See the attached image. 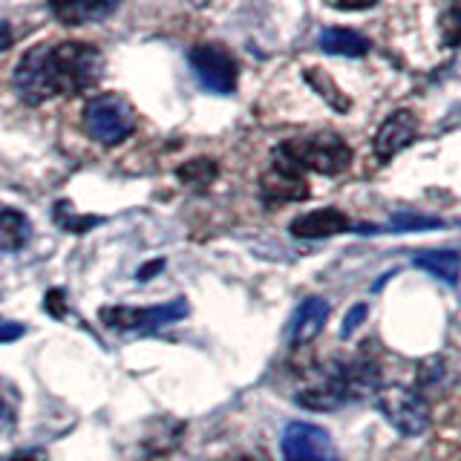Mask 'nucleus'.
Masks as SVG:
<instances>
[{"mask_svg": "<svg viewBox=\"0 0 461 461\" xmlns=\"http://www.w3.org/2000/svg\"><path fill=\"white\" fill-rule=\"evenodd\" d=\"M104 76V55L93 43L64 41L38 43L14 67V90L26 104H43L55 95H76L90 90Z\"/></svg>", "mask_w": 461, "mask_h": 461, "instance_id": "f257e3e1", "label": "nucleus"}, {"mask_svg": "<svg viewBox=\"0 0 461 461\" xmlns=\"http://www.w3.org/2000/svg\"><path fill=\"white\" fill-rule=\"evenodd\" d=\"M352 162V150L338 133H317L303 139H288L274 150V170L288 176H303V170L338 176Z\"/></svg>", "mask_w": 461, "mask_h": 461, "instance_id": "f03ea898", "label": "nucleus"}, {"mask_svg": "<svg viewBox=\"0 0 461 461\" xmlns=\"http://www.w3.org/2000/svg\"><path fill=\"white\" fill-rule=\"evenodd\" d=\"M375 401H378V410L384 412V418L401 436H421L429 427V403L415 386H381L375 393Z\"/></svg>", "mask_w": 461, "mask_h": 461, "instance_id": "7ed1b4c3", "label": "nucleus"}, {"mask_svg": "<svg viewBox=\"0 0 461 461\" xmlns=\"http://www.w3.org/2000/svg\"><path fill=\"white\" fill-rule=\"evenodd\" d=\"M86 133L101 144H119L136 130V113L122 95L104 93L95 95L84 110Z\"/></svg>", "mask_w": 461, "mask_h": 461, "instance_id": "20e7f679", "label": "nucleus"}, {"mask_svg": "<svg viewBox=\"0 0 461 461\" xmlns=\"http://www.w3.org/2000/svg\"><path fill=\"white\" fill-rule=\"evenodd\" d=\"M187 61H191L196 81L205 86L208 93H216V95L234 93L240 67H237V58L230 55L222 43H199V47H194L191 55H187Z\"/></svg>", "mask_w": 461, "mask_h": 461, "instance_id": "39448f33", "label": "nucleus"}, {"mask_svg": "<svg viewBox=\"0 0 461 461\" xmlns=\"http://www.w3.org/2000/svg\"><path fill=\"white\" fill-rule=\"evenodd\" d=\"M283 458L285 461H340L331 436L317 424L292 421L283 429Z\"/></svg>", "mask_w": 461, "mask_h": 461, "instance_id": "423d86ee", "label": "nucleus"}, {"mask_svg": "<svg viewBox=\"0 0 461 461\" xmlns=\"http://www.w3.org/2000/svg\"><path fill=\"white\" fill-rule=\"evenodd\" d=\"M187 314V303L182 297L165 303V306H150V309H130V306H110L101 309V321L113 329H139V331H153L167 323H176Z\"/></svg>", "mask_w": 461, "mask_h": 461, "instance_id": "0eeeda50", "label": "nucleus"}, {"mask_svg": "<svg viewBox=\"0 0 461 461\" xmlns=\"http://www.w3.org/2000/svg\"><path fill=\"white\" fill-rule=\"evenodd\" d=\"M415 136H418L415 115L410 110H398L378 127V133H375V141H372V150L381 162H389V158L398 156L403 148H410V144L415 141Z\"/></svg>", "mask_w": 461, "mask_h": 461, "instance_id": "6e6552de", "label": "nucleus"}, {"mask_svg": "<svg viewBox=\"0 0 461 461\" xmlns=\"http://www.w3.org/2000/svg\"><path fill=\"white\" fill-rule=\"evenodd\" d=\"M349 216L338 208H321L312 213H303L292 222V234L303 240H323V237H338L343 230H349Z\"/></svg>", "mask_w": 461, "mask_h": 461, "instance_id": "1a4fd4ad", "label": "nucleus"}, {"mask_svg": "<svg viewBox=\"0 0 461 461\" xmlns=\"http://www.w3.org/2000/svg\"><path fill=\"white\" fill-rule=\"evenodd\" d=\"M326 317H329V303L323 297L303 300L300 309L292 317V326H288V338H292V343H297V346L314 340L323 331Z\"/></svg>", "mask_w": 461, "mask_h": 461, "instance_id": "9d476101", "label": "nucleus"}, {"mask_svg": "<svg viewBox=\"0 0 461 461\" xmlns=\"http://www.w3.org/2000/svg\"><path fill=\"white\" fill-rule=\"evenodd\" d=\"M317 47L329 55H343V58H360L369 52V41L364 35H357L355 29L343 26H329L317 35Z\"/></svg>", "mask_w": 461, "mask_h": 461, "instance_id": "9b49d317", "label": "nucleus"}, {"mask_svg": "<svg viewBox=\"0 0 461 461\" xmlns=\"http://www.w3.org/2000/svg\"><path fill=\"white\" fill-rule=\"evenodd\" d=\"M263 196L266 202H300L309 196V187L303 176H288V173L271 170L263 176Z\"/></svg>", "mask_w": 461, "mask_h": 461, "instance_id": "f8f14e48", "label": "nucleus"}, {"mask_svg": "<svg viewBox=\"0 0 461 461\" xmlns=\"http://www.w3.org/2000/svg\"><path fill=\"white\" fill-rule=\"evenodd\" d=\"M32 234V222L21 211L0 208V251H18Z\"/></svg>", "mask_w": 461, "mask_h": 461, "instance_id": "ddd939ff", "label": "nucleus"}, {"mask_svg": "<svg viewBox=\"0 0 461 461\" xmlns=\"http://www.w3.org/2000/svg\"><path fill=\"white\" fill-rule=\"evenodd\" d=\"M110 12H115V4H95V0H86V4H52V14L61 18L64 23H93L107 18Z\"/></svg>", "mask_w": 461, "mask_h": 461, "instance_id": "4468645a", "label": "nucleus"}, {"mask_svg": "<svg viewBox=\"0 0 461 461\" xmlns=\"http://www.w3.org/2000/svg\"><path fill=\"white\" fill-rule=\"evenodd\" d=\"M412 263L418 268L436 274V277H441L447 285L458 283V254L456 251H421L412 257Z\"/></svg>", "mask_w": 461, "mask_h": 461, "instance_id": "2eb2a0df", "label": "nucleus"}, {"mask_svg": "<svg viewBox=\"0 0 461 461\" xmlns=\"http://www.w3.org/2000/svg\"><path fill=\"white\" fill-rule=\"evenodd\" d=\"M216 173H220V167H216L213 158H191V162H185L176 176L185 182V185H194V187H205L216 179Z\"/></svg>", "mask_w": 461, "mask_h": 461, "instance_id": "dca6fc26", "label": "nucleus"}, {"mask_svg": "<svg viewBox=\"0 0 461 461\" xmlns=\"http://www.w3.org/2000/svg\"><path fill=\"white\" fill-rule=\"evenodd\" d=\"M393 225L398 230H412V228H432V225H441V220L436 216H418V213H395L393 216Z\"/></svg>", "mask_w": 461, "mask_h": 461, "instance_id": "f3484780", "label": "nucleus"}, {"mask_svg": "<svg viewBox=\"0 0 461 461\" xmlns=\"http://www.w3.org/2000/svg\"><path fill=\"white\" fill-rule=\"evenodd\" d=\"M366 312H369V309H366V303H357V306H352V309H349V314L343 317L340 335H343V338H349L352 331L360 326V321H364V317H366Z\"/></svg>", "mask_w": 461, "mask_h": 461, "instance_id": "a211bd4d", "label": "nucleus"}, {"mask_svg": "<svg viewBox=\"0 0 461 461\" xmlns=\"http://www.w3.org/2000/svg\"><path fill=\"white\" fill-rule=\"evenodd\" d=\"M456 18H458V12H456V6H450V9H447V14H444V43H447V47H456V43H458V23H456Z\"/></svg>", "mask_w": 461, "mask_h": 461, "instance_id": "6ab92c4d", "label": "nucleus"}, {"mask_svg": "<svg viewBox=\"0 0 461 461\" xmlns=\"http://www.w3.org/2000/svg\"><path fill=\"white\" fill-rule=\"evenodd\" d=\"M23 326L21 323H14V321H4L0 317V343H12V340H18V338H23Z\"/></svg>", "mask_w": 461, "mask_h": 461, "instance_id": "aec40b11", "label": "nucleus"}, {"mask_svg": "<svg viewBox=\"0 0 461 461\" xmlns=\"http://www.w3.org/2000/svg\"><path fill=\"white\" fill-rule=\"evenodd\" d=\"M64 292H58V288H55V292H50L47 294V300H43V309H47V312H52L55 317H61L64 314Z\"/></svg>", "mask_w": 461, "mask_h": 461, "instance_id": "412c9836", "label": "nucleus"}, {"mask_svg": "<svg viewBox=\"0 0 461 461\" xmlns=\"http://www.w3.org/2000/svg\"><path fill=\"white\" fill-rule=\"evenodd\" d=\"M165 268V259H153V263H148L144 268H139V274L136 277L139 280H150V274H156V271H162Z\"/></svg>", "mask_w": 461, "mask_h": 461, "instance_id": "4be33fe9", "label": "nucleus"}, {"mask_svg": "<svg viewBox=\"0 0 461 461\" xmlns=\"http://www.w3.org/2000/svg\"><path fill=\"white\" fill-rule=\"evenodd\" d=\"M12 26L9 23H0V52H6L12 47Z\"/></svg>", "mask_w": 461, "mask_h": 461, "instance_id": "5701e85b", "label": "nucleus"}, {"mask_svg": "<svg viewBox=\"0 0 461 461\" xmlns=\"http://www.w3.org/2000/svg\"><path fill=\"white\" fill-rule=\"evenodd\" d=\"M6 461H43V453H41V450H26V453H14V456H9Z\"/></svg>", "mask_w": 461, "mask_h": 461, "instance_id": "b1692460", "label": "nucleus"}, {"mask_svg": "<svg viewBox=\"0 0 461 461\" xmlns=\"http://www.w3.org/2000/svg\"><path fill=\"white\" fill-rule=\"evenodd\" d=\"M234 461H263V458H254V456H240V458H234Z\"/></svg>", "mask_w": 461, "mask_h": 461, "instance_id": "393cba45", "label": "nucleus"}, {"mask_svg": "<svg viewBox=\"0 0 461 461\" xmlns=\"http://www.w3.org/2000/svg\"><path fill=\"white\" fill-rule=\"evenodd\" d=\"M6 415V403L4 401H0V418H4Z\"/></svg>", "mask_w": 461, "mask_h": 461, "instance_id": "a878e982", "label": "nucleus"}]
</instances>
